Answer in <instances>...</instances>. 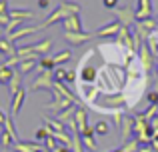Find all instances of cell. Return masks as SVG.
I'll return each instance as SVG.
<instances>
[{
    "label": "cell",
    "instance_id": "1",
    "mask_svg": "<svg viewBox=\"0 0 158 152\" xmlns=\"http://www.w3.org/2000/svg\"><path fill=\"white\" fill-rule=\"evenodd\" d=\"M74 14H80V4L68 2V0H66V2H62L54 12H50L38 26H40V30H42V28H48V26H52V24H56V22H62V20H66L68 16H74Z\"/></svg>",
    "mask_w": 158,
    "mask_h": 152
},
{
    "label": "cell",
    "instance_id": "2",
    "mask_svg": "<svg viewBox=\"0 0 158 152\" xmlns=\"http://www.w3.org/2000/svg\"><path fill=\"white\" fill-rule=\"evenodd\" d=\"M32 90H48V92H52L54 90V80H52V72H40L38 76L32 80L30 84Z\"/></svg>",
    "mask_w": 158,
    "mask_h": 152
},
{
    "label": "cell",
    "instance_id": "3",
    "mask_svg": "<svg viewBox=\"0 0 158 152\" xmlns=\"http://www.w3.org/2000/svg\"><path fill=\"white\" fill-rule=\"evenodd\" d=\"M152 0H136V10H134V20L142 22V20L152 18Z\"/></svg>",
    "mask_w": 158,
    "mask_h": 152
},
{
    "label": "cell",
    "instance_id": "4",
    "mask_svg": "<svg viewBox=\"0 0 158 152\" xmlns=\"http://www.w3.org/2000/svg\"><path fill=\"white\" fill-rule=\"evenodd\" d=\"M114 16H116V20L120 22V26L130 28L132 20H134V10L130 8V4H124V6H118L114 10Z\"/></svg>",
    "mask_w": 158,
    "mask_h": 152
},
{
    "label": "cell",
    "instance_id": "5",
    "mask_svg": "<svg viewBox=\"0 0 158 152\" xmlns=\"http://www.w3.org/2000/svg\"><path fill=\"white\" fill-rule=\"evenodd\" d=\"M52 96H54V100L46 104V108H48V110H54V112L60 114V112H64L66 108H70V106H72V102L66 100L64 96H60V94H58L56 90H52Z\"/></svg>",
    "mask_w": 158,
    "mask_h": 152
},
{
    "label": "cell",
    "instance_id": "6",
    "mask_svg": "<svg viewBox=\"0 0 158 152\" xmlns=\"http://www.w3.org/2000/svg\"><path fill=\"white\" fill-rule=\"evenodd\" d=\"M138 60H140V64H142L144 72L148 74V72L152 70V66H154V56H152V52H150V48H148V44H146V42H144L142 46H140Z\"/></svg>",
    "mask_w": 158,
    "mask_h": 152
},
{
    "label": "cell",
    "instance_id": "7",
    "mask_svg": "<svg viewBox=\"0 0 158 152\" xmlns=\"http://www.w3.org/2000/svg\"><path fill=\"white\" fill-rule=\"evenodd\" d=\"M92 38H94V34H88V32H64V40L70 46H78V44L88 42Z\"/></svg>",
    "mask_w": 158,
    "mask_h": 152
},
{
    "label": "cell",
    "instance_id": "8",
    "mask_svg": "<svg viewBox=\"0 0 158 152\" xmlns=\"http://www.w3.org/2000/svg\"><path fill=\"white\" fill-rule=\"evenodd\" d=\"M14 152H48L44 148V144H40V142L32 140V142H26V140H18L14 146Z\"/></svg>",
    "mask_w": 158,
    "mask_h": 152
},
{
    "label": "cell",
    "instance_id": "9",
    "mask_svg": "<svg viewBox=\"0 0 158 152\" xmlns=\"http://www.w3.org/2000/svg\"><path fill=\"white\" fill-rule=\"evenodd\" d=\"M120 28H122V26H120V22H118V20H114V22H110V24H106V26L98 28L94 36H98V38H116V34L120 32Z\"/></svg>",
    "mask_w": 158,
    "mask_h": 152
},
{
    "label": "cell",
    "instance_id": "10",
    "mask_svg": "<svg viewBox=\"0 0 158 152\" xmlns=\"http://www.w3.org/2000/svg\"><path fill=\"white\" fill-rule=\"evenodd\" d=\"M120 132H122V142L126 144L128 138H130V134H134V114H124Z\"/></svg>",
    "mask_w": 158,
    "mask_h": 152
},
{
    "label": "cell",
    "instance_id": "11",
    "mask_svg": "<svg viewBox=\"0 0 158 152\" xmlns=\"http://www.w3.org/2000/svg\"><path fill=\"white\" fill-rule=\"evenodd\" d=\"M62 28H64V32H84V30H82V20H80V14L68 16L66 20H62Z\"/></svg>",
    "mask_w": 158,
    "mask_h": 152
},
{
    "label": "cell",
    "instance_id": "12",
    "mask_svg": "<svg viewBox=\"0 0 158 152\" xmlns=\"http://www.w3.org/2000/svg\"><path fill=\"white\" fill-rule=\"evenodd\" d=\"M24 98H26V90H24V88H20L18 92L12 96V102H10V116L12 118L18 116L20 108H22V104H24Z\"/></svg>",
    "mask_w": 158,
    "mask_h": 152
},
{
    "label": "cell",
    "instance_id": "13",
    "mask_svg": "<svg viewBox=\"0 0 158 152\" xmlns=\"http://www.w3.org/2000/svg\"><path fill=\"white\" fill-rule=\"evenodd\" d=\"M38 30H40V26H22V28H18L16 32L8 34L6 40H8V42H18L20 38H24V36H30V34H34V32H38Z\"/></svg>",
    "mask_w": 158,
    "mask_h": 152
},
{
    "label": "cell",
    "instance_id": "14",
    "mask_svg": "<svg viewBox=\"0 0 158 152\" xmlns=\"http://www.w3.org/2000/svg\"><path fill=\"white\" fill-rule=\"evenodd\" d=\"M94 136H96V132H94V126H92V128L88 126V128H86L84 132L80 134L82 144H86V148H88L90 152H96V150H98V142L94 140Z\"/></svg>",
    "mask_w": 158,
    "mask_h": 152
},
{
    "label": "cell",
    "instance_id": "15",
    "mask_svg": "<svg viewBox=\"0 0 158 152\" xmlns=\"http://www.w3.org/2000/svg\"><path fill=\"white\" fill-rule=\"evenodd\" d=\"M114 42L120 44V46H124V48H128V50H132V32H130V28H124V26L120 28V32L116 34Z\"/></svg>",
    "mask_w": 158,
    "mask_h": 152
},
{
    "label": "cell",
    "instance_id": "16",
    "mask_svg": "<svg viewBox=\"0 0 158 152\" xmlns=\"http://www.w3.org/2000/svg\"><path fill=\"white\" fill-rule=\"evenodd\" d=\"M74 122H76V128H78V134H82L86 128H88V112L84 108H76V114H74Z\"/></svg>",
    "mask_w": 158,
    "mask_h": 152
},
{
    "label": "cell",
    "instance_id": "17",
    "mask_svg": "<svg viewBox=\"0 0 158 152\" xmlns=\"http://www.w3.org/2000/svg\"><path fill=\"white\" fill-rule=\"evenodd\" d=\"M8 16L12 20H32L36 18V12L26 10V8H12V10H8Z\"/></svg>",
    "mask_w": 158,
    "mask_h": 152
},
{
    "label": "cell",
    "instance_id": "18",
    "mask_svg": "<svg viewBox=\"0 0 158 152\" xmlns=\"http://www.w3.org/2000/svg\"><path fill=\"white\" fill-rule=\"evenodd\" d=\"M0 54H2V56H6L8 60H10V58H14V56H16V46H14L12 42H8L6 38H4V40L0 38Z\"/></svg>",
    "mask_w": 158,
    "mask_h": 152
},
{
    "label": "cell",
    "instance_id": "19",
    "mask_svg": "<svg viewBox=\"0 0 158 152\" xmlns=\"http://www.w3.org/2000/svg\"><path fill=\"white\" fill-rule=\"evenodd\" d=\"M76 108H78V106H70V108H66L64 110V112H60V114H58V122H62V124H70V122H72L74 120V114H76Z\"/></svg>",
    "mask_w": 158,
    "mask_h": 152
},
{
    "label": "cell",
    "instance_id": "20",
    "mask_svg": "<svg viewBox=\"0 0 158 152\" xmlns=\"http://www.w3.org/2000/svg\"><path fill=\"white\" fill-rule=\"evenodd\" d=\"M44 122H46V128H48V130H52V132H66V126L62 124V122L54 120V118L44 116Z\"/></svg>",
    "mask_w": 158,
    "mask_h": 152
},
{
    "label": "cell",
    "instance_id": "21",
    "mask_svg": "<svg viewBox=\"0 0 158 152\" xmlns=\"http://www.w3.org/2000/svg\"><path fill=\"white\" fill-rule=\"evenodd\" d=\"M38 66H40V70L42 72H54V60H52V56H42V58L38 60Z\"/></svg>",
    "mask_w": 158,
    "mask_h": 152
},
{
    "label": "cell",
    "instance_id": "22",
    "mask_svg": "<svg viewBox=\"0 0 158 152\" xmlns=\"http://www.w3.org/2000/svg\"><path fill=\"white\" fill-rule=\"evenodd\" d=\"M8 86H10V94L14 96V94L22 88V74H20V72H16V74L12 76V80L8 82Z\"/></svg>",
    "mask_w": 158,
    "mask_h": 152
},
{
    "label": "cell",
    "instance_id": "23",
    "mask_svg": "<svg viewBox=\"0 0 158 152\" xmlns=\"http://www.w3.org/2000/svg\"><path fill=\"white\" fill-rule=\"evenodd\" d=\"M14 74H16V72L12 70L10 66H4V64H2V66H0V84H8Z\"/></svg>",
    "mask_w": 158,
    "mask_h": 152
},
{
    "label": "cell",
    "instance_id": "24",
    "mask_svg": "<svg viewBox=\"0 0 158 152\" xmlns=\"http://www.w3.org/2000/svg\"><path fill=\"white\" fill-rule=\"evenodd\" d=\"M94 132H96V136H106V134L110 132V124H108L106 120H96V124H94Z\"/></svg>",
    "mask_w": 158,
    "mask_h": 152
},
{
    "label": "cell",
    "instance_id": "25",
    "mask_svg": "<svg viewBox=\"0 0 158 152\" xmlns=\"http://www.w3.org/2000/svg\"><path fill=\"white\" fill-rule=\"evenodd\" d=\"M12 140H14V136H12L6 128H2V132H0V146H2V148H10Z\"/></svg>",
    "mask_w": 158,
    "mask_h": 152
},
{
    "label": "cell",
    "instance_id": "26",
    "mask_svg": "<svg viewBox=\"0 0 158 152\" xmlns=\"http://www.w3.org/2000/svg\"><path fill=\"white\" fill-rule=\"evenodd\" d=\"M70 58H72V52L70 50H62V52H58L56 56H52L54 64H64V62H68Z\"/></svg>",
    "mask_w": 158,
    "mask_h": 152
},
{
    "label": "cell",
    "instance_id": "27",
    "mask_svg": "<svg viewBox=\"0 0 158 152\" xmlns=\"http://www.w3.org/2000/svg\"><path fill=\"white\" fill-rule=\"evenodd\" d=\"M34 66H38V60H26V62L18 64V70H20V74H26V72H30Z\"/></svg>",
    "mask_w": 158,
    "mask_h": 152
},
{
    "label": "cell",
    "instance_id": "28",
    "mask_svg": "<svg viewBox=\"0 0 158 152\" xmlns=\"http://www.w3.org/2000/svg\"><path fill=\"white\" fill-rule=\"evenodd\" d=\"M52 80L58 82V84H64V80H66V68H54Z\"/></svg>",
    "mask_w": 158,
    "mask_h": 152
},
{
    "label": "cell",
    "instance_id": "29",
    "mask_svg": "<svg viewBox=\"0 0 158 152\" xmlns=\"http://www.w3.org/2000/svg\"><path fill=\"white\" fill-rule=\"evenodd\" d=\"M4 128H6L8 132L14 136V140L18 142V132H16V128H14V118H12L10 114H8V118H6V124H4Z\"/></svg>",
    "mask_w": 158,
    "mask_h": 152
},
{
    "label": "cell",
    "instance_id": "30",
    "mask_svg": "<svg viewBox=\"0 0 158 152\" xmlns=\"http://www.w3.org/2000/svg\"><path fill=\"white\" fill-rule=\"evenodd\" d=\"M48 136H50V130H48L46 126H42V128H38V130H36V134H34V140H36V142H40V140L44 142Z\"/></svg>",
    "mask_w": 158,
    "mask_h": 152
},
{
    "label": "cell",
    "instance_id": "31",
    "mask_svg": "<svg viewBox=\"0 0 158 152\" xmlns=\"http://www.w3.org/2000/svg\"><path fill=\"white\" fill-rule=\"evenodd\" d=\"M122 150L124 152H138L140 150V144L136 140H132V142H126V144L122 146Z\"/></svg>",
    "mask_w": 158,
    "mask_h": 152
},
{
    "label": "cell",
    "instance_id": "32",
    "mask_svg": "<svg viewBox=\"0 0 158 152\" xmlns=\"http://www.w3.org/2000/svg\"><path fill=\"white\" fill-rule=\"evenodd\" d=\"M156 108H158V106H148V108H146V110H144V112H140V114H142V116H144V118H146V120H148V122H150V120H152V118H154V116H156Z\"/></svg>",
    "mask_w": 158,
    "mask_h": 152
},
{
    "label": "cell",
    "instance_id": "33",
    "mask_svg": "<svg viewBox=\"0 0 158 152\" xmlns=\"http://www.w3.org/2000/svg\"><path fill=\"white\" fill-rule=\"evenodd\" d=\"M146 100L150 106H158V92L156 90H150V92H146Z\"/></svg>",
    "mask_w": 158,
    "mask_h": 152
},
{
    "label": "cell",
    "instance_id": "34",
    "mask_svg": "<svg viewBox=\"0 0 158 152\" xmlns=\"http://www.w3.org/2000/svg\"><path fill=\"white\" fill-rule=\"evenodd\" d=\"M102 4H104V8H108V10H116L118 8V0H102Z\"/></svg>",
    "mask_w": 158,
    "mask_h": 152
},
{
    "label": "cell",
    "instance_id": "35",
    "mask_svg": "<svg viewBox=\"0 0 158 152\" xmlns=\"http://www.w3.org/2000/svg\"><path fill=\"white\" fill-rule=\"evenodd\" d=\"M76 78H78L76 70H66V82H76Z\"/></svg>",
    "mask_w": 158,
    "mask_h": 152
},
{
    "label": "cell",
    "instance_id": "36",
    "mask_svg": "<svg viewBox=\"0 0 158 152\" xmlns=\"http://www.w3.org/2000/svg\"><path fill=\"white\" fill-rule=\"evenodd\" d=\"M8 0H0V14H8Z\"/></svg>",
    "mask_w": 158,
    "mask_h": 152
},
{
    "label": "cell",
    "instance_id": "37",
    "mask_svg": "<svg viewBox=\"0 0 158 152\" xmlns=\"http://www.w3.org/2000/svg\"><path fill=\"white\" fill-rule=\"evenodd\" d=\"M8 22H10V16H8V14H0V26L6 28V26H8Z\"/></svg>",
    "mask_w": 158,
    "mask_h": 152
},
{
    "label": "cell",
    "instance_id": "38",
    "mask_svg": "<svg viewBox=\"0 0 158 152\" xmlns=\"http://www.w3.org/2000/svg\"><path fill=\"white\" fill-rule=\"evenodd\" d=\"M48 6H50V0H38V8L40 10H46Z\"/></svg>",
    "mask_w": 158,
    "mask_h": 152
},
{
    "label": "cell",
    "instance_id": "39",
    "mask_svg": "<svg viewBox=\"0 0 158 152\" xmlns=\"http://www.w3.org/2000/svg\"><path fill=\"white\" fill-rule=\"evenodd\" d=\"M6 118H8V114L0 108V126H2V128H4V124H6Z\"/></svg>",
    "mask_w": 158,
    "mask_h": 152
},
{
    "label": "cell",
    "instance_id": "40",
    "mask_svg": "<svg viewBox=\"0 0 158 152\" xmlns=\"http://www.w3.org/2000/svg\"><path fill=\"white\" fill-rule=\"evenodd\" d=\"M150 148L158 152V138H154V140H152V142H150Z\"/></svg>",
    "mask_w": 158,
    "mask_h": 152
},
{
    "label": "cell",
    "instance_id": "41",
    "mask_svg": "<svg viewBox=\"0 0 158 152\" xmlns=\"http://www.w3.org/2000/svg\"><path fill=\"white\" fill-rule=\"evenodd\" d=\"M138 152H156V150H152L150 146H140V150Z\"/></svg>",
    "mask_w": 158,
    "mask_h": 152
},
{
    "label": "cell",
    "instance_id": "42",
    "mask_svg": "<svg viewBox=\"0 0 158 152\" xmlns=\"http://www.w3.org/2000/svg\"><path fill=\"white\" fill-rule=\"evenodd\" d=\"M54 152H70L68 148H66V146H58V148L56 150H54Z\"/></svg>",
    "mask_w": 158,
    "mask_h": 152
},
{
    "label": "cell",
    "instance_id": "43",
    "mask_svg": "<svg viewBox=\"0 0 158 152\" xmlns=\"http://www.w3.org/2000/svg\"><path fill=\"white\" fill-rule=\"evenodd\" d=\"M112 152H124V150H122V148H118V150H112Z\"/></svg>",
    "mask_w": 158,
    "mask_h": 152
},
{
    "label": "cell",
    "instance_id": "44",
    "mask_svg": "<svg viewBox=\"0 0 158 152\" xmlns=\"http://www.w3.org/2000/svg\"><path fill=\"white\" fill-rule=\"evenodd\" d=\"M156 72H158V64H156Z\"/></svg>",
    "mask_w": 158,
    "mask_h": 152
},
{
    "label": "cell",
    "instance_id": "45",
    "mask_svg": "<svg viewBox=\"0 0 158 152\" xmlns=\"http://www.w3.org/2000/svg\"><path fill=\"white\" fill-rule=\"evenodd\" d=\"M156 22H158V16H156Z\"/></svg>",
    "mask_w": 158,
    "mask_h": 152
},
{
    "label": "cell",
    "instance_id": "46",
    "mask_svg": "<svg viewBox=\"0 0 158 152\" xmlns=\"http://www.w3.org/2000/svg\"><path fill=\"white\" fill-rule=\"evenodd\" d=\"M130 2H132V0H130Z\"/></svg>",
    "mask_w": 158,
    "mask_h": 152
}]
</instances>
